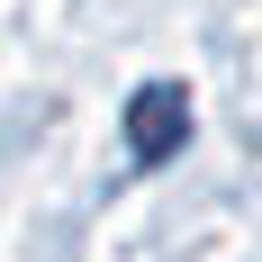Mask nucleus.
I'll return each mask as SVG.
<instances>
[{
    "label": "nucleus",
    "mask_w": 262,
    "mask_h": 262,
    "mask_svg": "<svg viewBox=\"0 0 262 262\" xmlns=\"http://www.w3.org/2000/svg\"><path fill=\"white\" fill-rule=\"evenodd\" d=\"M181 136H190V100L172 91V81H145L136 108H127V154H136V163H172Z\"/></svg>",
    "instance_id": "obj_1"
}]
</instances>
